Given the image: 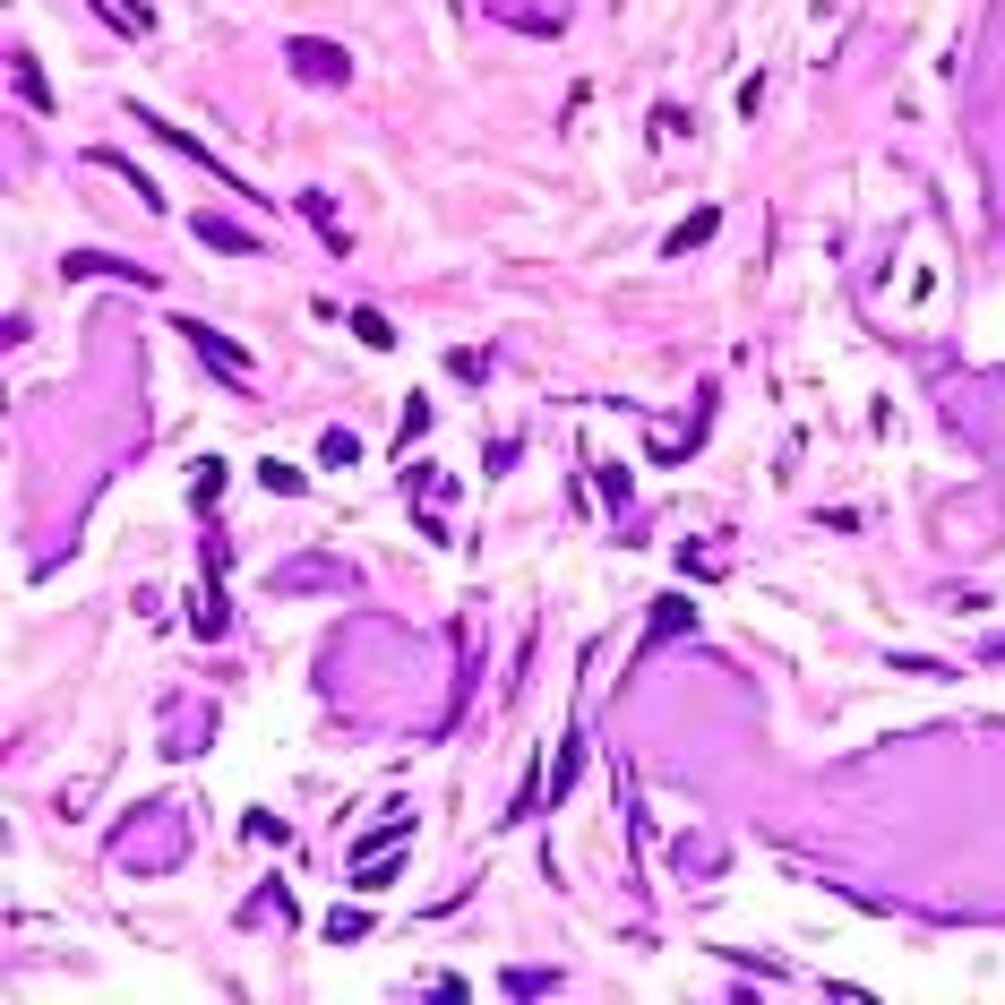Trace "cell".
Segmentation results:
<instances>
[{
  "label": "cell",
  "mask_w": 1005,
  "mask_h": 1005,
  "mask_svg": "<svg viewBox=\"0 0 1005 1005\" xmlns=\"http://www.w3.org/2000/svg\"><path fill=\"white\" fill-rule=\"evenodd\" d=\"M326 937H335V945H361V937H370V919H361V911H335V919H326Z\"/></svg>",
  "instance_id": "obj_17"
},
{
  "label": "cell",
  "mask_w": 1005,
  "mask_h": 1005,
  "mask_svg": "<svg viewBox=\"0 0 1005 1005\" xmlns=\"http://www.w3.org/2000/svg\"><path fill=\"white\" fill-rule=\"evenodd\" d=\"M9 78H18V96H27L34 112H52V87H43V61H34V52H9Z\"/></svg>",
  "instance_id": "obj_9"
},
{
  "label": "cell",
  "mask_w": 1005,
  "mask_h": 1005,
  "mask_svg": "<svg viewBox=\"0 0 1005 1005\" xmlns=\"http://www.w3.org/2000/svg\"><path fill=\"white\" fill-rule=\"evenodd\" d=\"M259 482H267V490H284V499H301V490H310V482H301V464H275V455L259 464Z\"/></svg>",
  "instance_id": "obj_14"
},
{
  "label": "cell",
  "mask_w": 1005,
  "mask_h": 1005,
  "mask_svg": "<svg viewBox=\"0 0 1005 1005\" xmlns=\"http://www.w3.org/2000/svg\"><path fill=\"white\" fill-rule=\"evenodd\" d=\"M687 627H696V602H687V593H671V602H653V619H645V653L662 645V636H687Z\"/></svg>",
  "instance_id": "obj_4"
},
{
  "label": "cell",
  "mask_w": 1005,
  "mask_h": 1005,
  "mask_svg": "<svg viewBox=\"0 0 1005 1005\" xmlns=\"http://www.w3.org/2000/svg\"><path fill=\"white\" fill-rule=\"evenodd\" d=\"M284 61H292V78H301V87H344V78H353V52H344V43H326V34L284 43Z\"/></svg>",
  "instance_id": "obj_3"
},
{
  "label": "cell",
  "mask_w": 1005,
  "mask_h": 1005,
  "mask_svg": "<svg viewBox=\"0 0 1005 1005\" xmlns=\"http://www.w3.org/2000/svg\"><path fill=\"white\" fill-rule=\"evenodd\" d=\"M215 490H224V464H215V455H198V507H215Z\"/></svg>",
  "instance_id": "obj_18"
},
{
  "label": "cell",
  "mask_w": 1005,
  "mask_h": 1005,
  "mask_svg": "<svg viewBox=\"0 0 1005 1005\" xmlns=\"http://www.w3.org/2000/svg\"><path fill=\"white\" fill-rule=\"evenodd\" d=\"M301 215H310V224H319L326 259H344V250H353V241H344V224H335V198H326V190H301Z\"/></svg>",
  "instance_id": "obj_6"
},
{
  "label": "cell",
  "mask_w": 1005,
  "mask_h": 1005,
  "mask_svg": "<svg viewBox=\"0 0 1005 1005\" xmlns=\"http://www.w3.org/2000/svg\"><path fill=\"white\" fill-rule=\"evenodd\" d=\"M576 774H584V731H567V740H559V765H551V791H542V808H559V800L576 791Z\"/></svg>",
  "instance_id": "obj_5"
},
{
  "label": "cell",
  "mask_w": 1005,
  "mask_h": 1005,
  "mask_svg": "<svg viewBox=\"0 0 1005 1005\" xmlns=\"http://www.w3.org/2000/svg\"><path fill=\"white\" fill-rule=\"evenodd\" d=\"M593 490H602L611 507H627V464H593Z\"/></svg>",
  "instance_id": "obj_16"
},
{
  "label": "cell",
  "mask_w": 1005,
  "mask_h": 1005,
  "mask_svg": "<svg viewBox=\"0 0 1005 1005\" xmlns=\"http://www.w3.org/2000/svg\"><path fill=\"white\" fill-rule=\"evenodd\" d=\"M997 653H1005V645H997Z\"/></svg>",
  "instance_id": "obj_19"
},
{
  "label": "cell",
  "mask_w": 1005,
  "mask_h": 1005,
  "mask_svg": "<svg viewBox=\"0 0 1005 1005\" xmlns=\"http://www.w3.org/2000/svg\"><path fill=\"white\" fill-rule=\"evenodd\" d=\"M714 224H722L714 207H696V215H687V224L671 232V259H687V250H705V241H714Z\"/></svg>",
  "instance_id": "obj_10"
},
{
  "label": "cell",
  "mask_w": 1005,
  "mask_h": 1005,
  "mask_svg": "<svg viewBox=\"0 0 1005 1005\" xmlns=\"http://www.w3.org/2000/svg\"><path fill=\"white\" fill-rule=\"evenodd\" d=\"M198 241H207V250H232V259H259V241H250V232H241V224H224V215H198Z\"/></svg>",
  "instance_id": "obj_7"
},
{
  "label": "cell",
  "mask_w": 1005,
  "mask_h": 1005,
  "mask_svg": "<svg viewBox=\"0 0 1005 1005\" xmlns=\"http://www.w3.org/2000/svg\"><path fill=\"white\" fill-rule=\"evenodd\" d=\"M61 275H130V284H155L147 267H130V259H103V250H78V259H61Z\"/></svg>",
  "instance_id": "obj_8"
},
{
  "label": "cell",
  "mask_w": 1005,
  "mask_h": 1005,
  "mask_svg": "<svg viewBox=\"0 0 1005 1005\" xmlns=\"http://www.w3.org/2000/svg\"><path fill=\"white\" fill-rule=\"evenodd\" d=\"M395 876H404V868H395L388 851H379V860H353V894H388Z\"/></svg>",
  "instance_id": "obj_12"
},
{
  "label": "cell",
  "mask_w": 1005,
  "mask_h": 1005,
  "mask_svg": "<svg viewBox=\"0 0 1005 1005\" xmlns=\"http://www.w3.org/2000/svg\"><path fill=\"white\" fill-rule=\"evenodd\" d=\"M181 335H190V353L207 361V370H215V379H224L232 395H250V388H259V361L241 353V344H232L224 326H198V319H181Z\"/></svg>",
  "instance_id": "obj_1"
},
{
  "label": "cell",
  "mask_w": 1005,
  "mask_h": 1005,
  "mask_svg": "<svg viewBox=\"0 0 1005 1005\" xmlns=\"http://www.w3.org/2000/svg\"><path fill=\"white\" fill-rule=\"evenodd\" d=\"M319 464H361V439H353V430H326V439H319Z\"/></svg>",
  "instance_id": "obj_13"
},
{
  "label": "cell",
  "mask_w": 1005,
  "mask_h": 1005,
  "mask_svg": "<svg viewBox=\"0 0 1005 1005\" xmlns=\"http://www.w3.org/2000/svg\"><path fill=\"white\" fill-rule=\"evenodd\" d=\"M430 430V404H404V422H395V464H404V448Z\"/></svg>",
  "instance_id": "obj_15"
},
{
  "label": "cell",
  "mask_w": 1005,
  "mask_h": 1005,
  "mask_svg": "<svg viewBox=\"0 0 1005 1005\" xmlns=\"http://www.w3.org/2000/svg\"><path fill=\"white\" fill-rule=\"evenodd\" d=\"M344 326H353V335L370 344V353H395V326L379 319V310H344Z\"/></svg>",
  "instance_id": "obj_11"
},
{
  "label": "cell",
  "mask_w": 1005,
  "mask_h": 1005,
  "mask_svg": "<svg viewBox=\"0 0 1005 1005\" xmlns=\"http://www.w3.org/2000/svg\"><path fill=\"white\" fill-rule=\"evenodd\" d=\"M130 121H147V130H155L163 147H181V155H190L198 172H215V181H224V190H241V198H267V190H250V181H241V172H232V163L215 155V147H198V130H181V121H155V112H147V103H138Z\"/></svg>",
  "instance_id": "obj_2"
}]
</instances>
